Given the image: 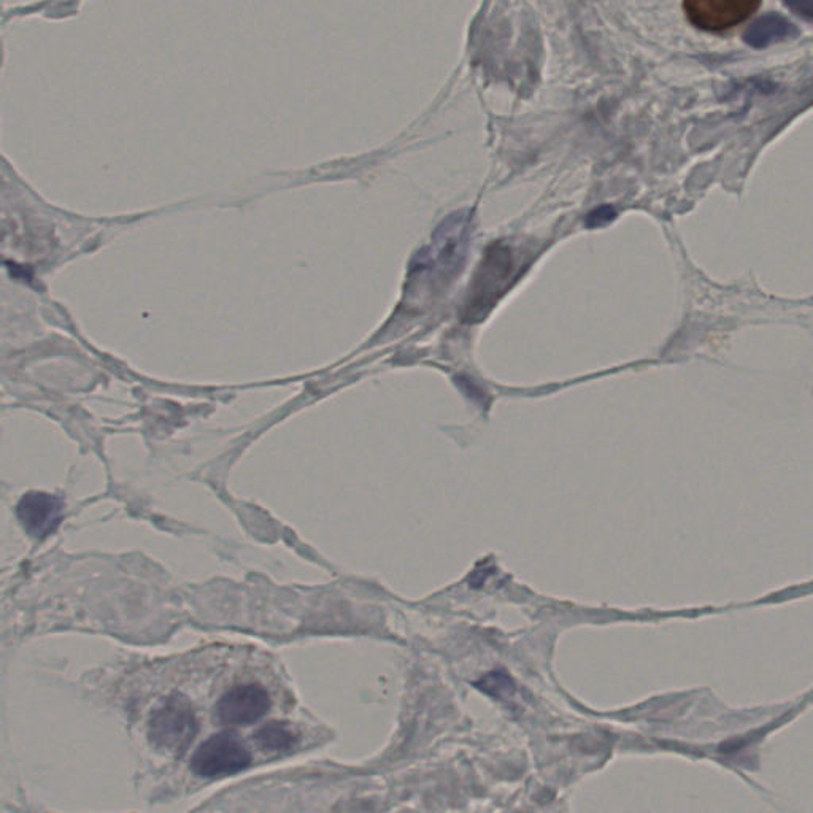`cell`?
Returning <instances> with one entry per match:
<instances>
[{
	"mask_svg": "<svg viewBox=\"0 0 813 813\" xmlns=\"http://www.w3.org/2000/svg\"><path fill=\"white\" fill-rule=\"evenodd\" d=\"M467 243H469V218L466 215H453L437 228L436 236L431 247L426 248L424 255L417 258L413 264V280L440 286L453 278L455 270L459 269L466 258Z\"/></svg>",
	"mask_w": 813,
	"mask_h": 813,
	"instance_id": "obj_1",
	"label": "cell"
},
{
	"mask_svg": "<svg viewBox=\"0 0 813 813\" xmlns=\"http://www.w3.org/2000/svg\"><path fill=\"white\" fill-rule=\"evenodd\" d=\"M517 266L509 247L496 243L488 250L469 291L466 320H482L483 316L493 309L499 297L505 293V289L512 285Z\"/></svg>",
	"mask_w": 813,
	"mask_h": 813,
	"instance_id": "obj_2",
	"label": "cell"
},
{
	"mask_svg": "<svg viewBox=\"0 0 813 813\" xmlns=\"http://www.w3.org/2000/svg\"><path fill=\"white\" fill-rule=\"evenodd\" d=\"M199 731L196 713L182 694H172L153 710L148 725L151 744L162 752H185Z\"/></svg>",
	"mask_w": 813,
	"mask_h": 813,
	"instance_id": "obj_3",
	"label": "cell"
},
{
	"mask_svg": "<svg viewBox=\"0 0 813 813\" xmlns=\"http://www.w3.org/2000/svg\"><path fill=\"white\" fill-rule=\"evenodd\" d=\"M251 764V753L234 733H220L199 745L191 760V769L202 779H221L239 774Z\"/></svg>",
	"mask_w": 813,
	"mask_h": 813,
	"instance_id": "obj_4",
	"label": "cell"
},
{
	"mask_svg": "<svg viewBox=\"0 0 813 813\" xmlns=\"http://www.w3.org/2000/svg\"><path fill=\"white\" fill-rule=\"evenodd\" d=\"M760 8L755 0H690L683 4L686 18L701 31L723 32L744 23Z\"/></svg>",
	"mask_w": 813,
	"mask_h": 813,
	"instance_id": "obj_5",
	"label": "cell"
},
{
	"mask_svg": "<svg viewBox=\"0 0 813 813\" xmlns=\"http://www.w3.org/2000/svg\"><path fill=\"white\" fill-rule=\"evenodd\" d=\"M270 706V694L264 686L240 683L221 696L215 712L223 725L247 726L261 720L269 712Z\"/></svg>",
	"mask_w": 813,
	"mask_h": 813,
	"instance_id": "obj_6",
	"label": "cell"
},
{
	"mask_svg": "<svg viewBox=\"0 0 813 813\" xmlns=\"http://www.w3.org/2000/svg\"><path fill=\"white\" fill-rule=\"evenodd\" d=\"M62 505L58 499L47 494H29L21 501L18 513L32 534L37 537L45 536L53 531L61 520Z\"/></svg>",
	"mask_w": 813,
	"mask_h": 813,
	"instance_id": "obj_7",
	"label": "cell"
},
{
	"mask_svg": "<svg viewBox=\"0 0 813 813\" xmlns=\"http://www.w3.org/2000/svg\"><path fill=\"white\" fill-rule=\"evenodd\" d=\"M794 35H798V29L793 23L777 13H769L748 26L744 32V40L750 47L767 48L774 43L791 39Z\"/></svg>",
	"mask_w": 813,
	"mask_h": 813,
	"instance_id": "obj_8",
	"label": "cell"
},
{
	"mask_svg": "<svg viewBox=\"0 0 813 813\" xmlns=\"http://www.w3.org/2000/svg\"><path fill=\"white\" fill-rule=\"evenodd\" d=\"M255 737L259 747L269 750V752H283V750L293 747L296 742V734L285 723H278V721H272L269 725L263 726Z\"/></svg>",
	"mask_w": 813,
	"mask_h": 813,
	"instance_id": "obj_9",
	"label": "cell"
},
{
	"mask_svg": "<svg viewBox=\"0 0 813 813\" xmlns=\"http://www.w3.org/2000/svg\"><path fill=\"white\" fill-rule=\"evenodd\" d=\"M478 688L491 694L494 698L504 699L515 691L512 679L504 672H491L490 675H486L485 679L478 682Z\"/></svg>",
	"mask_w": 813,
	"mask_h": 813,
	"instance_id": "obj_10",
	"label": "cell"
},
{
	"mask_svg": "<svg viewBox=\"0 0 813 813\" xmlns=\"http://www.w3.org/2000/svg\"><path fill=\"white\" fill-rule=\"evenodd\" d=\"M615 216H617V212L609 207V205H605V207H598V209H594L590 215L586 216V226L588 228H601V226H605V224H609L610 221L615 220Z\"/></svg>",
	"mask_w": 813,
	"mask_h": 813,
	"instance_id": "obj_11",
	"label": "cell"
},
{
	"mask_svg": "<svg viewBox=\"0 0 813 813\" xmlns=\"http://www.w3.org/2000/svg\"><path fill=\"white\" fill-rule=\"evenodd\" d=\"M790 8L791 12L796 15L806 18V20L813 21V2H798V4H785Z\"/></svg>",
	"mask_w": 813,
	"mask_h": 813,
	"instance_id": "obj_12",
	"label": "cell"
}]
</instances>
